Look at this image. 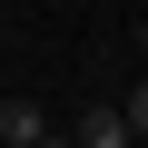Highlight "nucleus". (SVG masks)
<instances>
[{
	"label": "nucleus",
	"instance_id": "nucleus-1",
	"mask_svg": "<svg viewBox=\"0 0 148 148\" xmlns=\"http://www.w3.org/2000/svg\"><path fill=\"white\" fill-rule=\"evenodd\" d=\"M69 138H79V148H138V128H128L119 109H89V119L69 128Z\"/></svg>",
	"mask_w": 148,
	"mask_h": 148
},
{
	"label": "nucleus",
	"instance_id": "nucleus-2",
	"mask_svg": "<svg viewBox=\"0 0 148 148\" xmlns=\"http://www.w3.org/2000/svg\"><path fill=\"white\" fill-rule=\"evenodd\" d=\"M30 138H49V109L10 99V109H0V148H30Z\"/></svg>",
	"mask_w": 148,
	"mask_h": 148
},
{
	"label": "nucleus",
	"instance_id": "nucleus-3",
	"mask_svg": "<svg viewBox=\"0 0 148 148\" xmlns=\"http://www.w3.org/2000/svg\"><path fill=\"white\" fill-rule=\"evenodd\" d=\"M119 119H128V128H138V138H148V79H138V89H128V99H119Z\"/></svg>",
	"mask_w": 148,
	"mask_h": 148
},
{
	"label": "nucleus",
	"instance_id": "nucleus-4",
	"mask_svg": "<svg viewBox=\"0 0 148 148\" xmlns=\"http://www.w3.org/2000/svg\"><path fill=\"white\" fill-rule=\"evenodd\" d=\"M138 49H148V20H138Z\"/></svg>",
	"mask_w": 148,
	"mask_h": 148
}]
</instances>
